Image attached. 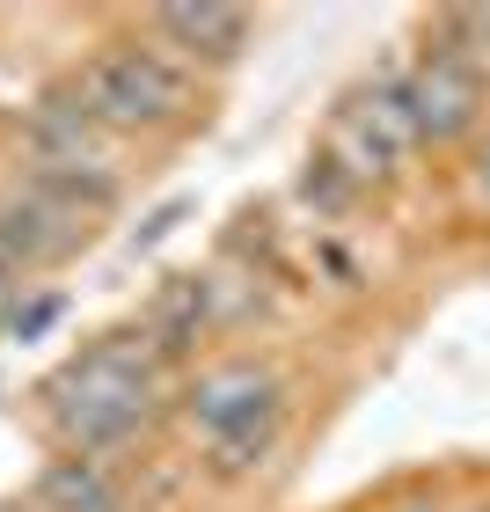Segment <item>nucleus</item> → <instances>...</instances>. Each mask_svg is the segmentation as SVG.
I'll return each instance as SVG.
<instances>
[{
  "label": "nucleus",
  "mask_w": 490,
  "mask_h": 512,
  "mask_svg": "<svg viewBox=\"0 0 490 512\" xmlns=\"http://www.w3.org/2000/svg\"><path fill=\"white\" fill-rule=\"evenodd\" d=\"M154 30L169 52L183 59H235L242 52V37H249V15L242 8H213V0H198V8H154Z\"/></svg>",
  "instance_id": "423d86ee"
},
{
  "label": "nucleus",
  "mask_w": 490,
  "mask_h": 512,
  "mask_svg": "<svg viewBox=\"0 0 490 512\" xmlns=\"http://www.w3.org/2000/svg\"><path fill=\"white\" fill-rule=\"evenodd\" d=\"M410 147H417V125L403 110V81H373L359 96H344V110L330 118V132H322V169L359 191V183L395 176Z\"/></svg>",
  "instance_id": "7ed1b4c3"
},
{
  "label": "nucleus",
  "mask_w": 490,
  "mask_h": 512,
  "mask_svg": "<svg viewBox=\"0 0 490 512\" xmlns=\"http://www.w3.org/2000/svg\"><path fill=\"white\" fill-rule=\"evenodd\" d=\"M74 96H81V110L103 132H139V125L183 118V103H191V74H183V59L154 52V44H110V52H96L81 66Z\"/></svg>",
  "instance_id": "f03ea898"
},
{
  "label": "nucleus",
  "mask_w": 490,
  "mask_h": 512,
  "mask_svg": "<svg viewBox=\"0 0 490 512\" xmlns=\"http://www.w3.org/2000/svg\"><path fill=\"white\" fill-rule=\"evenodd\" d=\"M388 512H439L432 498H403V505H388Z\"/></svg>",
  "instance_id": "f8f14e48"
},
{
  "label": "nucleus",
  "mask_w": 490,
  "mask_h": 512,
  "mask_svg": "<svg viewBox=\"0 0 490 512\" xmlns=\"http://www.w3.org/2000/svg\"><path fill=\"white\" fill-rule=\"evenodd\" d=\"M469 198L490 205V139H483V154H476V169H469Z\"/></svg>",
  "instance_id": "9d476101"
},
{
  "label": "nucleus",
  "mask_w": 490,
  "mask_h": 512,
  "mask_svg": "<svg viewBox=\"0 0 490 512\" xmlns=\"http://www.w3.org/2000/svg\"><path fill=\"white\" fill-rule=\"evenodd\" d=\"M37 498H44V512H110V483L96 461H59Z\"/></svg>",
  "instance_id": "6e6552de"
},
{
  "label": "nucleus",
  "mask_w": 490,
  "mask_h": 512,
  "mask_svg": "<svg viewBox=\"0 0 490 512\" xmlns=\"http://www.w3.org/2000/svg\"><path fill=\"white\" fill-rule=\"evenodd\" d=\"M403 110H410L417 139H461L483 118V74L454 44H439L432 59H417L403 74Z\"/></svg>",
  "instance_id": "39448f33"
},
{
  "label": "nucleus",
  "mask_w": 490,
  "mask_h": 512,
  "mask_svg": "<svg viewBox=\"0 0 490 512\" xmlns=\"http://www.w3.org/2000/svg\"><path fill=\"white\" fill-rule=\"evenodd\" d=\"M198 330H205V286H198V278H169V286L147 300V315H139V337H147L161 359L183 352Z\"/></svg>",
  "instance_id": "0eeeda50"
},
{
  "label": "nucleus",
  "mask_w": 490,
  "mask_h": 512,
  "mask_svg": "<svg viewBox=\"0 0 490 512\" xmlns=\"http://www.w3.org/2000/svg\"><path fill=\"white\" fill-rule=\"evenodd\" d=\"M15 300H22V278L0 271V322H15Z\"/></svg>",
  "instance_id": "9b49d317"
},
{
  "label": "nucleus",
  "mask_w": 490,
  "mask_h": 512,
  "mask_svg": "<svg viewBox=\"0 0 490 512\" xmlns=\"http://www.w3.org/2000/svg\"><path fill=\"white\" fill-rule=\"evenodd\" d=\"M52 315H59V300H37V308H15V330L30 337V330H44V322H52Z\"/></svg>",
  "instance_id": "1a4fd4ad"
},
{
  "label": "nucleus",
  "mask_w": 490,
  "mask_h": 512,
  "mask_svg": "<svg viewBox=\"0 0 490 512\" xmlns=\"http://www.w3.org/2000/svg\"><path fill=\"white\" fill-rule=\"evenodd\" d=\"M154 366H161V352H154L139 330L88 344V352H81L74 366H59L52 388H44L52 425L74 439L81 454H96V447H110V439H125L132 425H147Z\"/></svg>",
  "instance_id": "f257e3e1"
},
{
  "label": "nucleus",
  "mask_w": 490,
  "mask_h": 512,
  "mask_svg": "<svg viewBox=\"0 0 490 512\" xmlns=\"http://www.w3.org/2000/svg\"><path fill=\"white\" fill-rule=\"evenodd\" d=\"M183 417H191V432L205 439V447H227V439H249V432L286 425V395H278L271 366L235 359V366H213V374L191 388Z\"/></svg>",
  "instance_id": "20e7f679"
}]
</instances>
